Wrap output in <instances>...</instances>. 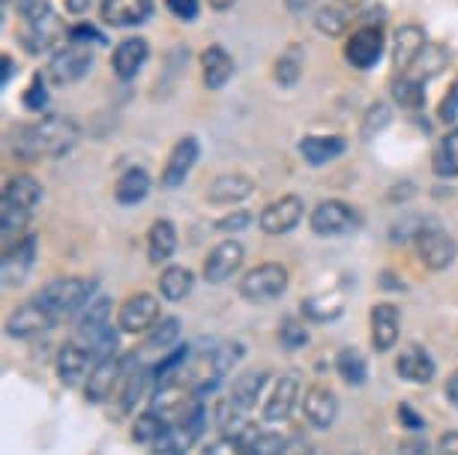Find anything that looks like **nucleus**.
I'll list each match as a JSON object with an SVG mask.
<instances>
[{
    "instance_id": "f257e3e1",
    "label": "nucleus",
    "mask_w": 458,
    "mask_h": 455,
    "mask_svg": "<svg viewBox=\"0 0 458 455\" xmlns=\"http://www.w3.org/2000/svg\"><path fill=\"white\" fill-rule=\"evenodd\" d=\"M81 129L75 120L48 114L37 120V123L19 126L10 135L13 156L21 162H39V159H60L79 144Z\"/></svg>"
},
{
    "instance_id": "f03ea898",
    "label": "nucleus",
    "mask_w": 458,
    "mask_h": 455,
    "mask_svg": "<svg viewBox=\"0 0 458 455\" xmlns=\"http://www.w3.org/2000/svg\"><path fill=\"white\" fill-rule=\"evenodd\" d=\"M42 201V186L37 177L30 174H15L6 180L4 186V201H0V231L4 237L19 234L28 228V222L33 216V210Z\"/></svg>"
},
{
    "instance_id": "7ed1b4c3",
    "label": "nucleus",
    "mask_w": 458,
    "mask_h": 455,
    "mask_svg": "<svg viewBox=\"0 0 458 455\" xmlns=\"http://www.w3.org/2000/svg\"><path fill=\"white\" fill-rule=\"evenodd\" d=\"M97 291H99L97 279L60 276V279H51L33 299H37V303L46 308L51 317H55V321H64V317L81 312V308L88 306L93 297H97Z\"/></svg>"
},
{
    "instance_id": "20e7f679",
    "label": "nucleus",
    "mask_w": 458,
    "mask_h": 455,
    "mask_svg": "<svg viewBox=\"0 0 458 455\" xmlns=\"http://www.w3.org/2000/svg\"><path fill=\"white\" fill-rule=\"evenodd\" d=\"M288 270L282 267V264L276 261H267V264H258L246 273L243 279H240V297L246 299V303H273V299H279L284 291H288Z\"/></svg>"
},
{
    "instance_id": "39448f33",
    "label": "nucleus",
    "mask_w": 458,
    "mask_h": 455,
    "mask_svg": "<svg viewBox=\"0 0 458 455\" xmlns=\"http://www.w3.org/2000/svg\"><path fill=\"white\" fill-rule=\"evenodd\" d=\"M90 66H93L90 46H84V42H69V46L55 51L46 79L55 84V88H69V84L81 81L84 75L90 72Z\"/></svg>"
},
{
    "instance_id": "423d86ee",
    "label": "nucleus",
    "mask_w": 458,
    "mask_h": 455,
    "mask_svg": "<svg viewBox=\"0 0 458 455\" xmlns=\"http://www.w3.org/2000/svg\"><path fill=\"white\" fill-rule=\"evenodd\" d=\"M309 228H312L318 237H344L360 228V213L353 210L351 204L330 198V201H321L312 210Z\"/></svg>"
},
{
    "instance_id": "0eeeda50",
    "label": "nucleus",
    "mask_w": 458,
    "mask_h": 455,
    "mask_svg": "<svg viewBox=\"0 0 458 455\" xmlns=\"http://www.w3.org/2000/svg\"><path fill=\"white\" fill-rule=\"evenodd\" d=\"M129 363H132V357H108L93 366L88 383H84V399H88L90 405H102V401H108L111 396H117L120 383H123V377L129 375Z\"/></svg>"
},
{
    "instance_id": "6e6552de",
    "label": "nucleus",
    "mask_w": 458,
    "mask_h": 455,
    "mask_svg": "<svg viewBox=\"0 0 458 455\" xmlns=\"http://www.w3.org/2000/svg\"><path fill=\"white\" fill-rule=\"evenodd\" d=\"M413 249H417V257L426 264L428 270H446L453 267L455 255H458V243L446 231H440L437 225H426L413 237Z\"/></svg>"
},
{
    "instance_id": "1a4fd4ad",
    "label": "nucleus",
    "mask_w": 458,
    "mask_h": 455,
    "mask_svg": "<svg viewBox=\"0 0 458 455\" xmlns=\"http://www.w3.org/2000/svg\"><path fill=\"white\" fill-rule=\"evenodd\" d=\"M300 396H302V377H300V372H284L279 381H276L273 392L264 401V410H261L264 423H270V426L288 423L291 414L300 405Z\"/></svg>"
},
{
    "instance_id": "9d476101",
    "label": "nucleus",
    "mask_w": 458,
    "mask_h": 455,
    "mask_svg": "<svg viewBox=\"0 0 458 455\" xmlns=\"http://www.w3.org/2000/svg\"><path fill=\"white\" fill-rule=\"evenodd\" d=\"M97 366V357L88 345H81L79 339L66 341L64 348L57 350V359H55V368H57V377L64 386H79V383H88V377Z\"/></svg>"
},
{
    "instance_id": "9b49d317",
    "label": "nucleus",
    "mask_w": 458,
    "mask_h": 455,
    "mask_svg": "<svg viewBox=\"0 0 458 455\" xmlns=\"http://www.w3.org/2000/svg\"><path fill=\"white\" fill-rule=\"evenodd\" d=\"M246 261V249L237 240H222L219 246L210 249V255L204 257V279L210 285H222V282L234 279L243 270Z\"/></svg>"
},
{
    "instance_id": "f8f14e48",
    "label": "nucleus",
    "mask_w": 458,
    "mask_h": 455,
    "mask_svg": "<svg viewBox=\"0 0 458 455\" xmlns=\"http://www.w3.org/2000/svg\"><path fill=\"white\" fill-rule=\"evenodd\" d=\"M204 417H207L204 405L198 401L195 410L186 419H180V423H171L165 428V434H162L159 443H157V452H162V455H186L189 450H192V443L204 432Z\"/></svg>"
},
{
    "instance_id": "ddd939ff",
    "label": "nucleus",
    "mask_w": 458,
    "mask_h": 455,
    "mask_svg": "<svg viewBox=\"0 0 458 455\" xmlns=\"http://www.w3.org/2000/svg\"><path fill=\"white\" fill-rule=\"evenodd\" d=\"M159 324V299L153 294H135L129 297L117 312L120 333L138 336V333H150Z\"/></svg>"
},
{
    "instance_id": "4468645a",
    "label": "nucleus",
    "mask_w": 458,
    "mask_h": 455,
    "mask_svg": "<svg viewBox=\"0 0 458 455\" xmlns=\"http://www.w3.org/2000/svg\"><path fill=\"white\" fill-rule=\"evenodd\" d=\"M55 324H57L55 317H51L37 299H30V303L19 306L6 317V336L15 341H30V339H39L42 333H48Z\"/></svg>"
},
{
    "instance_id": "2eb2a0df",
    "label": "nucleus",
    "mask_w": 458,
    "mask_h": 455,
    "mask_svg": "<svg viewBox=\"0 0 458 455\" xmlns=\"http://www.w3.org/2000/svg\"><path fill=\"white\" fill-rule=\"evenodd\" d=\"M302 417H306V423L318 428V432L333 428V423L339 419V399H335V392L330 386H324V383L309 386L306 396H302Z\"/></svg>"
},
{
    "instance_id": "dca6fc26",
    "label": "nucleus",
    "mask_w": 458,
    "mask_h": 455,
    "mask_svg": "<svg viewBox=\"0 0 458 455\" xmlns=\"http://www.w3.org/2000/svg\"><path fill=\"white\" fill-rule=\"evenodd\" d=\"M111 330H114V327H111V299L97 294L88 306L81 308L79 324H75V339H79L81 345L93 348Z\"/></svg>"
},
{
    "instance_id": "f3484780",
    "label": "nucleus",
    "mask_w": 458,
    "mask_h": 455,
    "mask_svg": "<svg viewBox=\"0 0 458 455\" xmlns=\"http://www.w3.org/2000/svg\"><path fill=\"white\" fill-rule=\"evenodd\" d=\"M302 201L297 195H282V198L270 201L267 207L261 210V216H258V225H261L264 234H288L300 225L302 219Z\"/></svg>"
},
{
    "instance_id": "a211bd4d",
    "label": "nucleus",
    "mask_w": 458,
    "mask_h": 455,
    "mask_svg": "<svg viewBox=\"0 0 458 455\" xmlns=\"http://www.w3.org/2000/svg\"><path fill=\"white\" fill-rule=\"evenodd\" d=\"M384 46H386V39L380 28H360L344 42V57H348V63L357 66V70H371L380 60V55H384Z\"/></svg>"
},
{
    "instance_id": "6ab92c4d",
    "label": "nucleus",
    "mask_w": 458,
    "mask_h": 455,
    "mask_svg": "<svg viewBox=\"0 0 458 455\" xmlns=\"http://www.w3.org/2000/svg\"><path fill=\"white\" fill-rule=\"evenodd\" d=\"M369 324H371V348H375L377 354H386V350H393L395 341H399V333H402V312H399V306H393V303L371 306Z\"/></svg>"
},
{
    "instance_id": "aec40b11",
    "label": "nucleus",
    "mask_w": 458,
    "mask_h": 455,
    "mask_svg": "<svg viewBox=\"0 0 458 455\" xmlns=\"http://www.w3.org/2000/svg\"><path fill=\"white\" fill-rule=\"evenodd\" d=\"M37 261V237L33 234H24L19 237V243L6 246L4 252V264H0V273H4V285L6 288H15L28 279V273Z\"/></svg>"
},
{
    "instance_id": "412c9836",
    "label": "nucleus",
    "mask_w": 458,
    "mask_h": 455,
    "mask_svg": "<svg viewBox=\"0 0 458 455\" xmlns=\"http://www.w3.org/2000/svg\"><path fill=\"white\" fill-rule=\"evenodd\" d=\"M395 375H399L402 381L422 386V383L435 381L437 363L422 345H408V348H402L399 357H395Z\"/></svg>"
},
{
    "instance_id": "4be33fe9",
    "label": "nucleus",
    "mask_w": 458,
    "mask_h": 455,
    "mask_svg": "<svg viewBox=\"0 0 458 455\" xmlns=\"http://www.w3.org/2000/svg\"><path fill=\"white\" fill-rule=\"evenodd\" d=\"M198 153H201V147H198V139H192V135H186V139H180L174 144V150H171V156L165 162V168H162V189H177L183 186V180L189 177V171L195 168L198 162Z\"/></svg>"
},
{
    "instance_id": "5701e85b",
    "label": "nucleus",
    "mask_w": 458,
    "mask_h": 455,
    "mask_svg": "<svg viewBox=\"0 0 458 455\" xmlns=\"http://www.w3.org/2000/svg\"><path fill=\"white\" fill-rule=\"evenodd\" d=\"M153 0H102V21L111 28H135L150 19Z\"/></svg>"
},
{
    "instance_id": "b1692460",
    "label": "nucleus",
    "mask_w": 458,
    "mask_h": 455,
    "mask_svg": "<svg viewBox=\"0 0 458 455\" xmlns=\"http://www.w3.org/2000/svg\"><path fill=\"white\" fill-rule=\"evenodd\" d=\"M428 46L426 30L417 28V24H404V28L395 30V42H393V66L395 72H408L413 66V60L420 57V51Z\"/></svg>"
},
{
    "instance_id": "393cba45",
    "label": "nucleus",
    "mask_w": 458,
    "mask_h": 455,
    "mask_svg": "<svg viewBox=\"0 0 458 455\" xmlns=\"http://www.w3.org/2000/svg\"><path fill=\"white\" fill-rule=\"evenodd\" d=\"M147 57H150V46H147V39H141V37L123 39L114 48V57H111V70L117 72V79L129 81V79H135V75L141 72V66L147 63Z\"/></svg>"
},
{
    "instance_id": "a878e982",
    "label": "nucleus",
    "mask_w": 458,
    "mask_h": 455,
    "mask_svg": "<svg viewBox=\"0 0 458 455\" xmlns=\"http://www.w3.org/2000/svg\"><path fill=\"white\" fill-rule=\"evenodd\" d=\"M201 72L207 90H222L231 81V75H234V57L222 46H207L201 51Z\"/></svg>"
},
{
    "instance_id": "bb28decb",
    "label": "nucleus",
    "mask_w": 458,
    "mask_h": 455,
    "mask_svg": "<svg viewBox=\"0 0 458 455\" xmlns=\"http://www.w3.org/2000/svg\"><path fill=\"white\" fill-rule=\"evenodd\" d=\"M267 381H270V375H267L264 368H255V372H240L234 377V383H231V390H228V401L249 414V410L258 405V399H261Z\"/></svg>"
},
{
    "instance_id": "cd10ccee",
    "label": "nucleus",
    "mask_w": 458,
    "mask_h": 455,
    "mask_svg": "<svg viewBox=\"0 0 458 455\" xmlns=\"http://www.w3.org/2000/svg\"><path fill=\"white\" fill-rule=\"evenodd\" d=\"M64 37H66L64 21H60V15L51 13L48 19L28 24V30H24V48H28L30 55H42V51L55 48Z\"/></svg>"
},
{
    "instance_id": "c85d7f7f",
    "label": "nucleus",
    "mask_w": 458,
    "mask_h": 455,
    "mask_svg": "<svg viewBox=\"0 0 458 455\" xmlns=\"http://www.w3.org/2000/svg\"><path fill=\"white\" fill-rule=\"evenodd\" d=\"M344 139H339V135H306V139L300 141V156L309 162V165L321 168L327 165V162L339 159L344 153Z\"/></svg>"
},
{
    "instance_id": "c756f323",
    "label": "nucleus",
    "mask_w": 458,
    "mask_h": 455,
    "mask_svg": "<svg viewBox=\"0 0 458 455\" xmlns=\"http://www.w3.org/2000/svg\"><path fill=\"white\" fill-rule=\"evenodd\" d=\"M255 192L252 177L246 174H219L207 189V198L210 204H240L243 198Z\"/></svg>"
},
{
    "instance_id": "7c9ffc66",
    "label": "nucleus",
    "mask_w": 458,
    "mask_h": 455,
    "mask_svg": "<svg viewBox=\"0 0 458 455\" xmlns=\"http://www.w3.org/2000/svg\"><path fill=\"white\" fill-rule=\"evenodd\" d=\"M147 252H150V264L171 261L177 252V228L171 219H157L147 234Z\"/></svg>"
},
{
    "instance_id": "2f4dec72",
    "label": "nucleus",
    "mask_w": 458,
    "mask_h": 455,
    "mask_svg": "<svg viewBox=\"0 0 458 455\" xmlns=\"http://www.w3.org/2000/svg\"><path fill=\"white\" fill-rule=\"evenodd\" d=\"M147 195H150V174L144 168H129L120 174L117 186H114V198L123 207H135L141 204Z\"/></svg>"
},
{
    "instance_id": "473e14b6",
    "label": "nucleus",
    "mask_w": 458,
    "mask_h": 455,
    "mask_svg": "<svg viewBox=\"0 0 458 455\" xmlns=\"http://www.w3.org/2000/svg\"><path fill=\"white\" fill-rule=\"evenodd\" d=\"M195 288V273L186 270V267H168L162 270L159 276V294L162 299H168V303H180V299H186L192 294Z\"/></svg>"
},
{
    "instance_id": "72a5a7b5",
    "label": "nucleus",
    "mask_w": 458,
    "mask_h": 455,
    "mask_svg": "<svg viewBox=\"0 0 458 455\" xmlns=\"http://www.w3.org/2000/svg\"><path fill=\"white\" fill-rule=\"evenodd\" d=\"M446 63H449L446 48L437 46V42H428V46L420 51V57L413 60V66L404 75H413V79H420V81H428V79H435V75L444 72Z\"/></svg>"
},
{
    "instance_id": "f704fd0d",
    "label": "nucleus",
    "mask_w": 458,
    "mask_h": 455,
    "mask_svg": "<svg viewBox=\"0 0 458 455\" xmlns=\"http://www.w3.org/2000/svg\"><path fill=\"white\" fill-rule=\"evenodd\" d=\"M147 383H150V372H144V368H132V372L123 377V383H120V390H117V396H114V399H120V408H117L120 417L132 414L138 401L144 399Z\"/></svg>"
},
{
    "instance_id": "c9c22d12",
    "label": "nucleus",
    "mask_w": 458,
    "mask_h": 455,
    "mask_svg": "<svg viewBox=\"0 0 458 455\" xmlns=\"http://www.w3.org/2000/svg\"><path fill=\"white\" fill-rule=\"evenodd\" d=\"M335 372L348 386H362L369 381V363L357 348H342L335 354Z\"/></svg>"
},
{
    "instance_id": "e433bc0d",
    "label": "nucleus",
    "mask_w": 458,
    "mask_h": 455,
    "mask_svg": "<svg viewBox=\"0 0 458 455\" xmlns=\"http://www.w3.org/2000/svg\"><path fill=\"white\" fill-rule=\"evenodd\" d=\"M302 66H306V48L288 46L279 57H276V70H273L276 81H279L282 88H293V84L300 81V75H302Z\"/></svg>"
},
{
    "instance_id": "4c0bfd02",
    "label": "nucleus",
    "mask_w": 458,
    "mask_h": 455,
    "mask_svg": "<svg viewBox=\"0 0 458 455\" xmlns=\"http://www.w3.org/2000/svg\"><path fill=\"white\" fill-rule=\"evenodd\" d=\"M431 168H435L437 177H458V129H453V132L437 144Z\"/></svg>"
},
{
    "instance_id": "58836bf2",
    "label": "nucleus",
    "mask_w": 458,
    "mask_h": 455,
    "mask_svg": "<svg viewBox=\"0 0 458 455\" xmlns=\"http://www.w3.org/2000/svg\"><path fill=\"white\" fill-rule=\"evenodd\" d=\"M342 312H344V303L339 297H309L306 303H302L306 321H315V324H330Z\"/></svg>"
},
{
    "instance_id": "ea45409f",
    "label": "nucleus",
    "mask_w": 458,
    "mask_h": 455,
    "mask_svg": "<svg viewBox=\"0 0 458 455\" xmlns=\"http://www.w3.org/2000/svg\"><path fill=\"white\" fill-rule=\"evenodd\" d=\"M393 99L399 102L402 108L417 111L426 105V88H422V81L413 79V75H402V79L393 81Z\"/></svg>"
},
{
    "instance_id": "a19ab883",
    "label": "nucleus",
    "mask_w": 458,
    "mask_h": 455,
    "mask_svg": "<svg viewBox=\"0 0 458 455\" xmlns=\"http://www.w3.org/2000/svg\"><path fill=\"white\" fill-rule=\"evenodd\" d=\"M165 428L168 423L162 417H157L153 410H147V414H141L135 419V426H132V441L135 443H144V446H157L159 443V437L165 434Z\"/></svg>"
},
{
    "instance_id": "79ce46f5",
    "label": "nucleus",
    "mask_w": 458,
    "mask_h": 455,
    "mask_svg": "<svg viewBox=\"0 0 458 455\" xmlns=\"http://www.w3.org/2000/svg\"><path fill=\"white\" fill-rule=\"evenodd\" d=\"M348 6H321L315 13V28L324 33V37H342L348 30Z\"/></svg>"
},
{
    "instance_id": "37998d69",
    "label": "nucleus",
    "mask_w": 458,
    "mask_h": 455,
    "mask_svg": "<svg viewBox=\"0 0 458 455\" xmlns=\"http://www.w3.org/2000/svg\"><path fill=\"white\" fill-rule=\"evenodd\" d=\"M180 339V317H159V324L147 333V348L153 350H171L174 341Z\"/></svg>"
},
{
    "instance_id": "c03bdc74",
    "label": "nucleus",
    "mask_w": 458,
    "mask_h": 455,
    "mask_svg": "<svg viewBox=\"0 0 458 455\" xmlns=\"http://www.w3.org/2000/svg\"><path fill=\"white\" fill-rule=\"evenodd\" d=\"M393 120V111L386 102H375V105H369L366 117H362V139H375L377 132H384L386 126H390Z\"/></svg>"
},
{
    "instance_id": "a18cd8bd",
    "label": "nucleus",
    "mask_w": 458,
    "mask_h": 455,
    "mask_svg": "<svg viewBox=\"0 0 458 455\" xmlns=\"http://www.w3.org/2000/svg\"><path fill=\"white\" fill-rule=\"evenodd\" d=\"M279 341L282 348L288 350H300L309 345V327L302 321H297V317H284L282 327H279Z\"/></svg>"
},
{
    "instance_id": "49530a36",
    "label": "nucleus",
    "mask_w": 458,
    "mask_h": 455,
    "mask_svg": "<svg viewBox=\"0 0 458 455\" xmlns=\"http://www.w3.org/2000/svg\"><path fill=\"white\" fill-rule=\"evenodd\" d=\"M15 13L21 15L24 24L42 21L51 15V0H15Z\"/></svg>"
},
{
    "instance_id": "de8ad7c7",
    "label": "nucleus",
    "mask_w": 458,
    "mask_h": 455,
    "mask_svg": "<svg viewBox=\"0 0 458 455\" xmlns=\"http://www.w3.org/2000/svg\"><path fill=\"white\" fill-rule=\"evenodd\" d=\"M48 105V88H46V79H42V72L33 75L30 88L24 90V108L30 111H46Z\"/></svg>"
},
{
    "instance_id": "09e8293b",
    "label": "nucleus",
    "mask_w": 458,
    "mask_h": 455,
    "mask_svg": "<svg viewBox=\"0 0 458 455\" xmlns=\"http://www.w3.org/2000/svg\"><path fill=\"white\" fill-rule=\"evenodd\" d=\"M249 225H252V213L234 210V213H228V216H222L219 222H216V231H222V234H237V231H246Z\"/></svg>"
},
{
    "instance_id": "8fccbe9b",
    "label": "nucleus",
    "mask_w": 458,
    "mask_h": 455,
    "mask_svg": "<svg viewBox=\"0 0 458 455\" xmlns=\"http://www.w3.org/2000/svg\"><path fill=\"white\" fill-rule=\"evenodd\" d=\"M201 455H246V452H243V446L237 441H231V437H219V441L207 443Z\"/></svg>"
},
{
    "instance_id": "3c124183",
    "label": "nucleus",
    "mask_w": 458,
    "mask_h": 455,
    "mask_svg": "<svg viewBox=\"0 0 458 455\" xmlns=\"http://www.w3.org/2000/svg\"><path fill=\"white\" fill-rule=\"evenodd\" d=\"M165 4L180 21H192L198 15V0H165Z\"/></svg>"
},
{
    "instance_id": "603ef678",
    "label": "nucleus",
    "mask_w": 458,
    "mask_h": 455,
    "mask_svg": "<svg viewBox=\"0 0 458 455\" xmlns=\"http://www.w3.org/2000/svg\"><path fill=\"white\" fill-rule=\"evenodd\" d=\"M440 117L446 120V123H453V120L458 117V81L449 88V93L444 97V105H440Z\"/></svg>"
},
{
    "instance_id": "864d4df0",
    "label": "nucleus",
    "mask_w": 458,
    "mask_h": 455,
    "mask_svg": "<svg viewBox=\"0 0 458 455\" xmlns=\"http://www.w3.org/2000/svg\"><path fill=\"white\" fill-rule=\"evenodd\" d=\"M413 192H417L413 183H395L390 192H386V204H404L408 198H413Z\"/></svg>"
},
{
    "instance_id": "5fc2aeb1",
    "label": "nucleus",
    "mask_w": 458,
    "mask_h": 455,
    "mask_svg": "<svg viewBox=\"0 0 458 455\" xmlns=\"http://www.w3.org/2000/svg\"><path fill=\"white\" fill-rule=\"evenodd\" d=\"M399 423H402V426H408V428H413V432L426 428V419H422L411 405H399Z\"/></svg>"
},
{
    "instance_id": "6e6d98bb",
    "label": "nucleus",
    "mask_w": 458,
    "mask_h": 455,
    "mask_svg": "<svg viewBox=\"0 0 458 455\" xmlns=\"http://www.w3.org/2000/svg\"><path fill=\"white\" fill-rule=\"evenodd\" d=\"M72 42H84V46H90V42H102V33L97 28H90V24H79V28H72Z\"/></svg>"
},
{
    "instance_id": "4d7b16f0",
    "label": "nucleus",
    "mask_w": 458,
    "mask_h": 455,
    "mask_svg": "<svg viewBox=\"0 0 458 455\" xmlns=\"http://www.w3.org/2000/svg\"><path fill=\"white\" fill-rule=\"evenodd\" d=\"M440 455H458V432H446L440 437Z\"/></svg>"
},
{
    "instance_id": "13d9d810",
    "label": "nucleus",
    "mask_w": 458,
    "mask_h": 455,
    "mask_svg": "<svg viewBox=\"0 0 458 455\" xmlns=\"http://www.w3.org/2000/svg\"><path fill=\"white\" fill-rule=\"evenodd\" d=\"M444 396H446L449 405H453V408L458 410V372L449 375V381H446V386H444Z\"/></svg>"
},
{
    "instance_id": "bf43d9fd",
    "label": "nucleus",
    "mask_w": 458,
    "mask_h": 455,
    "mask_svg": "<svg viewBox=\"0 0 458 455\" xmlns=\"http://www.w3.org/2000/svg\"><path fill=\"white\" fill-rule=\"evenodd\" d=\"M284 4H288V10H291V13L302 15V13L315 10V6H318V0H284Z\"/></svg>"
},
{
    "instance_id": "052dcab7",
    "label": "nucleus",
    "mask_w": 458,
    "mask_h": 455,
    "mask_svg": "<svg viewBox=\"0 0 458 455\" xmlns=\"http://www.w3.org/2000/svg\"><path fill=\"white\" fill-rule=\"evenodd\" d=\"M13 72H15V60H13L10 55H4V75H0V81H4V84H10Z\"/></svg>"
},
{
    "instance_id": "680f3d73",
    "label": "nucleus",
    "mask_w": 458,
    "mask_h": 455,
    "mask_svg": "<svg viewBox=\"0 0 458 455\" xmlns=\"http://www.w3.org/2000/svg\"><path fill=\"white\" fill-rule=\"evenodd\" d=\"M93 0H66V10L69 13H88Z\"/></svg>"
},
{
    "instance_id": "e2e57ef3",
    "label": "nucleus",
    "mask_w": 458,
    "mask_h": 455,
    "mask_svg": "<svg viewBox=\"0 0 458 455\" xmlns=\"http://www.w3.org/2000/svg\"><path fill=\"white\" fill-rule=\"evenodd\" d=\"M237 0H210V6L216 13H225V10H231V6H234Z\"/></svg>"
},
{
    "instance_id": "0e129e2a",
    "label": "nucleus",
    "mask_w": 458,
    "mask_h": 455,
    "mask_svg": "<svg viewBox=\"0 0 458 455\" xmlns=\"http://www.w3.org/2000/svg\"><path fill=\"white\" fill-rule=\"evenodd\" d=\"M342 6H348V10H353V6H362L366 4V0H339Z\"/></svg>"
},
{
    "instance_id": "69168bd1",
    "label": "nucleus",
    "mask_w": 458,
    "mask_h": 455,
    "mask_svg": "<svg viewBox=\"0 0 458 455\" xmlns=\"http://www.w3.org/2000/svg\"><path fill=\"white\" fill-rule=\"evenodd\" d=\"M282 455H293V452H291V450H284V452H282Z\"/></svg>"
}]
</instances>
